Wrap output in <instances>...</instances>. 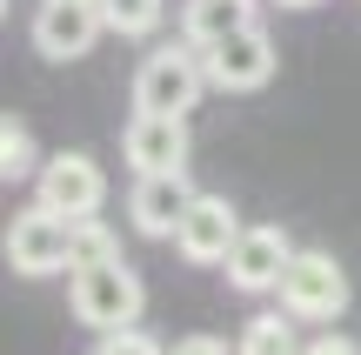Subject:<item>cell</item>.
I'll return each instance as SVG.
<instances>
[{
	"mask_svg": "<svg viewBox=\"0 0 361 355\" xmlns=\"http://www.w3.org/2000/svg\"><path fill=\"white\" fill-rule=\"evenodd\" d=\"M101 20H107V34H154L161 27V0H101Z\"/></svg>",
	"mask_w": 361,
	"mask_h": 355,
	"instance_id": "cell-15",
	"label": "cell"
},
{
	"mask_svg": "<svg viewBox=\"0 0 361 355\" xmlns=\"http://www.w3.org/2000/svg\"><path fill=\"white\" fill-rule=\"evenodd\" d=\"M107 201V174L94 155L67 148V155H47V168L34 174V208L61 215V222H94Z\"/></svg>",
	"mask_w": 361,
	"mask_h": 355,
	"instance_id": "cell-3",
	"label": "cell"
},
{
	"mask_svg": "<svg viewBox=\"0 0 361 355\" xmlns=\"http://www.w3.org/2000/svg\"><path fill=\"white\" fill-rule=\"evenodd\" d=\"M121 155H128L134 181H147V174H188V121L134 114L121 128Z\"/></svg>",
	"mask_w": 361,
	"mask_h": 355,
	"instance_id": "cell-9",
	"label": "cell"
},
{
	"mask_svg": "<svg viewBox=\"0 0 361 355\" xmlns=\"http://www.w3.org/2000/svg\"><path fill=\"white\" fill-rule=\"evenodd\" d=\"M241 235H247V228H241V215H234L228 195H194L174 248H180V262H194V268H228V255H234Z\"/></svg>",
	"mask_w": 361,
	"mask_h": 355,
	"instance_id": "cell-6",
	"label": "cell"
},
{
	"mask_svg": "<svg viewBox=\"0 0 361 355\" xmlns=\"http://www.w3.org/2000/svg\"><path fill=\"white\" fill-rule=\"evenodd\" d=\"M47 161L34 155V128H27L20 114L0 121V181H27V174H40Z\"/></svg>",
	"mask_w": 361,
	"mask_h": 355,
	"instance_id": "cell-14",
	"label": "cell"
},
{
	"mask_svg": "<svg viewBox=\"0 0 361 355\" xmlns=\"http://www.w3.org/2000/svg\"><path fill=\"white\" fill-rule=\"evenodd\" d=\"M207 74H201V54L194 47H154L134 74V114H168L188 121V107L201 101Z\"/></svg>",
	"mask_w": 361,
	"mask_h": 355,
	"instance_id": "cell-2",
	"label": "cell"
},
{
	"mask_svg": "<svg viewBox=\"0 0 361 355\" xmlns=\"http://www.w3.org/2000/svg\"><path fill=\"white\" fill-rule=\"evenodd\" d=\"M94 355H168V349H161L154 335L128 329V335H101V342H94Z\"/></svg>",
	"mask_w": 361,
	"mask_h": 355,
	"instance_id": "cell-17",
	"label": "cell"
},
{
	"mask_svg": "<svg viewBox=\"0 0 361 355\" xmlns=\"http://www.w3.org/2000/svg\"><path fill=\"white\" fill-rule=\"evenodd\" d=\"M188 208H194L188 174H147V181H134V195H128L134 228H141V235H154V241H161V235H180Z\"/></svg>",
	"mask_w": 361,
	"mask_h": 355,
	"instance_id": "cell-11",
	"label": "cell"
},
{
	"mask_svg": "<svg viewBox=\"0 0 361 355\" xmlns=\"http://www.w3.org/2000/svg\"><path fill=\"white\" fill-rule=\"evenodd\" d=\"M201 74H207V88H221V94L268 88V80H274V40H268V27H247V34L207 47L201 54Z\"/></svg>",
	"mask_w": 361,
	"mask_h": 355,
	"instance_id": "cell-7",
	"label": "cell"
},
{
	"mask_svg": "<svg viewBox=\"0 0 361 355\" xmlns=\"http://www.w3.org/2000/svg\"><path fill=\"white\" fill-rule=\"evenodd\" d=\"M101 34H107L101 0H40L34 13V47L47 61H80V54H94Z\"/></svg>",
	"mask_w": 361,
	"mask_h": 355,
	"instance_id": "cell-8",
	"label": "cell"
},
{
	"mask_svg": "<svg viewBox=\"0 0 361 355\" xmlns=\"http://www.w3.org/2000/svg\"><path fill=\"white\" fill-rule=\"evenodd\" d=\"M308 342H295V315H247L234 355H301Z\"/></svg>",
	"mask_w": 361,
	"mask_h": 355,
	"instance_id": "cell-13",
	"label": "cell"
},
{
	"mask_svg": "<svg viewBox=\"0 0 361 355\" xmlns=\"http://www.w3.org/2000/svg\"><path fill=\"white\" fill-rule=\"evenodd\" d=\"M274 295H281V315H295V322H335L348 308V268L328 248H301Z\"/></svg>",
	"mask_w": 361,
	"mask_h": 355,
	"instance_id": "cell-4",
	"label": "cell"
},
{
	"mask_svg": "<svg viewBox=\"0 0 361 355\" xmlns=\"http://www.w3.org/2000/svg\"><path fill=\"white\" fill-rule=\"evenodd\" d=\"M247 27H261L255 20V0H188V13H180V34H188L194 54L221 47V40L247 34Z\"/></svg>",
	"mask_w": 361,
	"mask_h": 355,
	"instance_id": "cell-12",
	"label": "cell"
},
{
	"mask_svg": "<svg viewBox=\"0 0 361 355\" xmlns=\"http://www.w3.org/2000/svg\"><path fill=\"white\" fill-rule=\"evenodd\" d=\"M168 355H234V349L221 342V335H180V342H174Z\"/></svg>",
	"mask_w": 361,
	"mask_h": 355,
	"instance_id": "cell-18",
	"label": "cell"
},
{
	"mask_svg": "<svg viewBox=\"0 0 361 355\" xmlns=\"http://www.w3.org/2000/svg\"><path fill=\"white\" fill-rule=\"evenodd\" d=\"M101 262H121V241L114 228L94 215V222H74V268H101Z\"/></svg>",
	"mask_w": 361,
	"mask_h": 355,
	"instance_id": "cell-16",
	"label": "cell"
},
{
	"mask_svg": "<svg viewBox=\"0 0 361 355\" xmlns=\"http://www.w3.org/2000/svg\"><path fill=\"white\" fill-rule=\"evenodd\" d=\"M274 7H295L301 13V7H322V0H274Z\"/></svg>",
	"mask_w": 361,
	"mask_h": 355,
	"instance_id": "cell-20",
	"label": "cell"
},
{
	"mask_svg": "<svg viewBox=\"0 0 361 355\" xmlns=\"http://www.w3.org/2000/svg\"><path fill=\"white\" fill-rule=\"evenodd\" d=\"M295 241L281 235L274 222H261V228H247L241 241H234V255H228V282L241 295H268V289H281V275L295 268Z\"/></svg>",
	"mask_w": 361,
	"mask_h": 355,
	"instance_id": "cell-10",
	"label": "cell"
},
{
	"mask_svg": "<svg viewBox=\"0 0 361 355\" xmlns=\"http://www.w3.org/2000/svg\"><path fill=\"white\" fill-rule=\"evenodd\" d=\"M67 302H74V322H87L94 335H128L147 308V289L128 262H101L67 275Z\"/></svg>",
	"mask_w": 361,
	"mask_h": 355,
	"instance_id": "cell-1",
	"label": "cell"
},
{
	"mask_svg": "<svg viewBox=\"0 0 361 355\" xmlns=\"http://www.w3.org/2000/svg\"><path fill=\"white\" fill-rule=\"evenodd\" d=\"M301 355H361V342H355V335H314Z\"/></svg>",
	"mask_w": 361,
	"mask_h": 355,
	"instance_id": "cell-19",
	"label": "cell"
},
{
	"mask_svg": "<svg viewBox=\"0 0 361 355\" xmlns=\"http://www.w3.org/2000/svg\"><path fill=\"white\" fill-rule=\"evenodd\" d=\"M7 268L27 275V282L74 275V222H61V215H47V208L13 215V228H7Z\"/></svg>",
	"mask_w": 361,
	"mask_h": 355,
	"instance_id": "cell-5",
	"label": "cell"
}]
</instances>
